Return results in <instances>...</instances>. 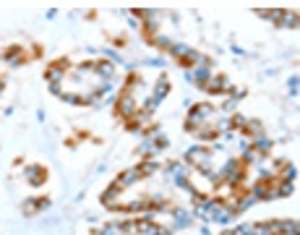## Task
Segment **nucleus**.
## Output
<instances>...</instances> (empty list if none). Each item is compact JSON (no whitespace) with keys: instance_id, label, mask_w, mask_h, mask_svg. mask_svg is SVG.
Returning a JSON list of instances; mask_svg holds the SVG:
<instances>
[{"instance_id":"393cba45","label":"nucleus","mask_w":300,"mask_h":235,"mask_svg":"<svg viewBox=\"0 0 300 235\" xmlns=\"http://www.w3.org/2000/svg\"><path fill=\"white\" fill-rule=\"evenodd\" d=\"M235 107H238V99L227 97V99H225V107H222V110H225L227 115H235Z\"/></svg>"},{"instance_id":"c756f323","label":"nucleus","mask_w":300,"mask_h":235,"mask_svg":"<svg viewBox=\"0 0 300 235\" xmlns=\"http://www.w3.org/2000/svg\"><path fill=\"white\" fill-rule=\"evenodd\" d=\"M219 235H238V232H235V230H225V232H219Z\"/></svg>"},{"instance_id":"2eb2a0df","label":"nucleus","mask_w":300,"mask_h":235,"mask_svg":"<svg viewBox=\"0 0 300 235\" xmlns=\"http://www.w3.org/2000/svg\"><path fill=\"white\" fill-rule=\"evenodd\" d=\"M138 152H141L143 157H154L157 152H160V147H157V141H154V139L149 136L146 141H143V144H141V149H138Z\"/></svg>"},{"instance_id":"bb28decb","label":"nucleus","mask_w":300,"mask_h":235,"mask_svg":"<svg viewBox=\"0 0 300 235\" xmlns=\"http://www.w3.org/2000/svg\"><path fill=\"white\" fill-rule=\"evenodd\" d=\"M297 84H300V78H297V76H292V78H290V94H292V97L297 94Z\"/></svg>"},{"instance_id":"412c9836","label":"nucleus","mask_w":300,"mask_h":235,"mask_svg":"<svg viewBox=\"0 0 300 235\" xmlns=\"http://www.w3.org/2000/svg\"><path fill=\"white\" fill-rule=\"evenodd\" d=\"M253 235H274V232L269 222H258V225H253Z\"/></svg>"},{"instance_id":"ddd939ff","label":"nucleus","mask_w":300,"mask_h":235,"mask_svg":"<svg viewBox=\"0 0 300 235\" xmlns=\"http://www.w3.org/2000/svg\"><path fill=\"white\" fill-rule=\"evenodd\" d=\"M193 136H199L201 141H214V139H217V131L206 123V126H201L199 131H193Z\"/></svg>"},{"instance_id":"2f4dec72","label":"nucleus","mask_w":300,"mask_h":235,"mask_svg":"<svg viewBox=\"0 0 300 235\" xmlns=\"http://www.w3.org/2000/svg\"><path fill=\"white\" fill-rule=\"evenodd\" d=\"M287 235H290V232H287Z\"/></svg>"},{"instance_id":"a878e982","label":"nucleus","mask_w":300,"mask_h":235,"mask_svg":"<svg viewBox=\"0 0 300 235\" xmlns=\"http://www.w3.org/2000/svg\"><path fill=\"white\" fill-rule=\"evenodd\" d=\"M235 232L238 235H253V225H240V227H235Z\"/></svg>"},{"instance_id":"5701e85b","label":"nucleus","mask_w":300,"mask_h":235,"mask_svg":"<svg viewBox=\"0 0 300 235\" xmlns=\"http://www.w3.org/2000/svg\"><path fill=\"white\" fill-rule=\"evenodd\" d=\"M37 212H39V209H37V199H29V201L24 204V214H26V217H32V214H37Z\"/></svg>"},{"instance_id":"39448f33","label":"nucleus","mask_w":300,"mask_h":235,"mask_svg":"<svg viewBox=\"0 0 300 235\" xmlns=\"http://www.w3.org/2000/svg\"><path fill=\"white\" fill-rule=\"evenodd\" d=\"M136 180H141V170H138V167H130V170H125V173H120V175H117L115 186L123 191V188H128V186H133Z\"/></svg>"},{"instance_id":"f3484780","label":"nucleus","mask_w":300,"mask_h":235,"mask_svg":"<svg viewBox=\"0 0 300 235\" xmlns=\"http://www.w3.org/2000/svg\"><path fill=\"white\" fill-rule=\"evenodd\" d=\"M295 178H297V167L295 165H282V178L279 180H290V183H295Z\"/></svg>"},{"instance_id":"7ed1b4c3","label":"nucleus","mask_w":300,"mask_h":235,"mask_svg":"<svg viewBox=\"0 0 300 235\" xmlns=\"http://www.w3.org/2000/svg\"><path fill=\"white\" fill-rule=\"evenodd\" d=\"M115 110H117V115L123 118V121H130L136 112H138V104H136V99H133V94H123L117 97V102H115Z\"/></svg>"},{"instance_id":"dca6fc26","label":"nucleus","mask_w":300,"mask_h":235,"mask_svg":"<svg viewBox=\"0 0 300 235\" xmlns=\"http://www.w3.org/2000/svg\"><path fill=\"white\" fill-rule=\"evenodd\" d=\"M138 170H141V178H146V175H152V173H157V170H160V162H154V160H143V162L138 165Z\"/></svg>"},{"instance_id":"4468645a","label":"nucleus","mask_w":300,"mask_h":235,"mask_svg":"<svg viewBox=\"0 0 300 235\" xmlns=\"http://www.w3.org/2000/svg\"><path fill=\"white\" fill-rule=\"evenodd\" d=\"M279 26H284V29H297V13L295 11H284Z\"/></svg>"},{"instance_id":"0eeeda50","label":"nucleus","mask_w":300,"mask_h":235,"mask_svg":"<svg viewBox=\"0 0 300 235\" xmlns=\"http://www.w3.org/2000/svg\"><path fill=\"white\" fill-rule=\"evenodd\" d=\"M3 58L8 60V65H13V68H19L21 63H26V55H24V47H21V45H11V47L3 52Z\"/></svg>"},{"instance_id":"cd10ccee","label":"nucleus","mask_w":300,"mask_h":235,"mask_svg":"<svg viewBox=\"0 0 300 235\" xmlns=\"http://www.w3.org/2000/svg\"><path fill=\"white\" fill-rule=\"evenodd\" d=\"M230 91H232V99H243L245 97V89H240V86L238 89H230Z\"/></svg>"},{"instance_id":"9d476101","label":"nucleus","mask_w":300,"mask_h":235,"mask_svg":"<svg viewBox=\"0 0 300 235\" xmlns=\"http://www.w3.org/2000/svg\"><path fill=\"white\" fill-rule=\"evenodd\" d=\"M201 126H206V121H204V118L196 112V110H191L188 118H186V131H188V134H193V131H199Z\"/></svg>"},{"instance_id":"423d86ee","label":"nucleus","mask_w":300,"mask_h":235,"mask_svg":"<svg viewBox=\"0 0 300 235\" xmlns=\"http://www.w3.org/2000/svg\"><path fill=\"white\" fill-rule=\"evenodd\" d=\"M204 91H214V94H225L230 91V84L225 76H209V81L204 84Z\"/></svg>"},{"instance_id":"7c9ffc66","label":"nucleus","mask_w":300,"mask_h":235,"mask_svg":"<svg viewBox=\"0 0 300 235\" xmlns=\"http://www.w3.org/2000/svg\"><path fill=\"white\" fill-rule=\"evenodd\" d=\"M3 89H6V81H3V78H0V94H3Z\"/></svg>"},{"instance_id":"20e7f679","label":"nucleus","mask_w":300,"mask_h":235,"mask_svg":"<svg viewBox=\"0 0 300 235\" xmlns=\"http://www.w3.org/2000/svg\"><path fill=\"white\" fill-rule=\"evenodd\" d=\"M24 180L32 183L34 188H39V186L47 180V170H45L42 165H26V167H24Z\"/></svg>"},{"instance_id":"f03ea898","label":"nucleus","mask_w":300,"mask_h":235,"mask_svg":"<svg viewBox=\"0 0 300 235\" xmlns=\"http://www.w3.org/2000/svg\"><path fill=\"white\" fill-rule=\"evenodd\" d=\"M68 68H71V60L68 58H63V60H55L50 65V68L45 71V78L50 81V86H60V81H63V76L68 73Z\"/></svg>"},{"instance_id":"b1692460","label":"nucleus","mask_w":300,"mask_h":235,"mask_svg":"<svg viewBox=\"0 0 300 235\" xmlns=\"http://www.w3.org/2000/svg\"><path fill=\"white\" fill-rule=\"evenodd\" d=\"M63 102H68V104H81V97H78V94H71V91H63Z\"/></svg>"},{"instance_id":"4be33fe9","label":"nucleus","mask_w":300,"mask_h":235,"mask_svg":"<svg viewBox=\"0 0 300 235\" xmlns=\"http://www.w3.org/2000/svg\"><path fill=\"white\" fill-rule=\"evenodd\" d=\"M152 45H157L160 50H167V52H170V47H173V42H170L167 37H157V34H154V39H152Z\"/></svg>"},{"instance_id":"c85d7f7f","label":"nucleus","mask_w":300,"mask_h":235,"mask_svg":"<svg viewBox=\"0 0 300 235\" xmlns=\"http://www.w3.org/2000/svg\"><path fill=\"white\" fill-rule=\"evenodd\" d=\"M47 206H50V199H37V209H39V212H45Z\"/></svg>"},{"instance_id":"a211bd4d","label":"nucleus","mask_w":300,"mask_h":235,"mask_svg":"<svg viewBox=\"0 0 300 235\" xmlns=\"http://www.w3.org/2000/svg\"><path fill=\"white\" fill-rule=\"evenodd\" d=\"M91 71H94V63H91V60H86V63H78V65H76L73 76H76V78H81L84 73H91Z\"/></svg>"},{"instance_id":"9b49d317","label":"nucleus","mask_w":300,"mask_h":235,"mask_svg":"<svg viewBox=\"0 0 300 235\" xmlns=\"http://www.w3.org/2000/svg\"><path fill=\"white\" fill-rule=\"evenodd\" d=\"M170 89H173V86H170V78H167V76H160V81L154 84V94H152V97L160 102L165 94H170Z\"/></svg>"},{"instance_id":"f257e3e1","label":"nucleus","mask_w":300,"mask_h":235,"mask_svg":"<svg viewBox=\"0 0 300 235\" xmlns=\"http://www.w3.org/2000/svg\"><path fill=\"white\" fill-rule=\"evenodd\" d=\"M186 162L199 167V170H209V162H212V152L204 149V147H191L186 152Z\"/></svg>"},{"instance_id":"f8f14e48","label":"nucleus","mask_w":300,"mask_h":235,"mask_svg":"<svg viewBox=\"0 0 300 235\" xmlns=\"http://www.w3.org/2000/svg\"><path fill=\"white\" fill-rule=\"evenodd\" d=\"M251 149H256L261 157H266L269 149H271V141L264 139V136H253V139H251Z\"/></svg>"},{"instance_id":"1a4fd4ad","label":"nucleus","mask_w":300,"mask_h":235,"mask_svg":"<svg viewBox=\"0 0 300 235\" xmlns=\"http://www.w3.org/2000/svg\"><path fill=\"white\" fill-rule=\"evenodd\" d=\"M175 225H173V230H183V227H191V222H193V217L186 212V209H175Z\"/></svg>"},{"instance_id":"6ab92c4d","label":"nucleus","mask_w":300,"mask_h":235,"mask_svg":"<svg viewBox=\"0 0 300 235\" xmlns=\"http://www.w3.org/2000/svg\"><path fill=\"white\" fill-rule=\"evenodd\" d=\"M117 227H120L123 235H138V227H136L133 219H130V222H117Z\"/></svg>"},{"instance_id":"aec40b11","label":"nucleus","mask_w":300,"mask_h":235,"mask_svg":"<svg viewBox=\"0 0 300 235\" xmlns=\"http://www.w3.org/2000/svg\"><path fill=\"white\" fill-rule=\"evenodd\" d=\"M196 112H199L201 118H204V121H209V115H212L214 112V107H212V104H206V102H201V104H196V107H193Z\"/></svg>"},{"instance_id":"6e6552de","label":"nucleus","mask_w":300,"mask_h":235,"mask_svg":"<svg viewBox=\"0 0 300 235\" xmlns=\"http://www.w3.org/2000/svg\"><path fill=\"white\" fill-rule=\"evenodd\" d=\"M94 73L102 76V78H107V81H112V76H115V63H112V60H99V63H94Z\"/></svg>"}]
</instances>
